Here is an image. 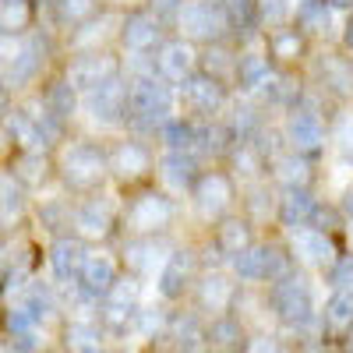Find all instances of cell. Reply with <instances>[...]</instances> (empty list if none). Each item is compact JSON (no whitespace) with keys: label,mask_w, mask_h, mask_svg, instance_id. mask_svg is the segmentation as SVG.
<instances>
[{"label":"cell","mask_w":353,"mask_h":353,"mask_svg":"<svg viewBox=\"0 0 353 353\" xmlns=\"http://www.w3.org/2000/svg\"><path fill=\"white\" fill-rule=\"evenodd\" d=\"M343 152L353 159V124H346V128H343Z\"/></svg>","instance_id":"cell-55"},{"label":"cell","mask_w":353,"mask_h":353,"mask_svg":"<svg viewBox=\"0 0 353 353\" xmlns=\"http://www.w3.org/2000/svg\"><path fill=\"white\" fill-rule=\"evenodd\" d=\"M117 283V265L110 254H88L85 265H81V276H78V290H81V297L88 301H99L106 297V293L113 290Z\"/></svg>","instance_id":"cell-9"},{"label":"cell","mask_w":353,"mask_h":353,"mask_svg":"<svg viewBox=\"0 0 353 353\" xmlns=\"http://www.w3.org/2000/svg\"><path fill=\"white\" fill-rule=\"evenodd\" d=\"M286 141L293 145L297 152H318L325 145V128H321L318 113L311 110H293L290 121H286Z\"/></svg>","instance_id":"cell-12"},{"label":"cell","mask_w":353,"mask_h":353,"mask_svg":"<svg viewBox=\"0 0 353 353\" xmlns=\"http://www.w3.org/2000/svg\"><path fill=\"white\" fill-rule=\"evenodd\" d=\"M110 170L121 176V181H138L152 170V152L145 149L141 141H121L110 156Z\"/></svg>","instance_id":"cell-14"},{"label":"cell","mask_w":353,"mask_h":353,"mask_svg":"<svg viewBox=\"0 0 353 353\" xmlns=\"http://www.w3.org/2000/svg\"><path fill=\"white\" fill-rule=\"evenodd\" d=\"M269 50H272L276 61H297L304 53V39H301L297 28H276L269 36Z\"/></svg>","instance_id":"cell-33"},{"label":"cell","mask_w":353,"mask_h":353,"mask_svg":"<svg viewBox=\"0 0 353 353\" xmlns=\"http://www.w3.org/2000/svg\"><path fill=\"white\" fill-rule=\"evenodd\" d=\"M332 8H353V0H329Z\"/></svg>","instance_id":"cell-58"},{"label":"cell","mask_w":353,"mask_h":353,"mask_svg":"<svg viewBox=\"0 0 353 353\" xmlns=\"http://www.w3.org/2000/svg\"><path fill=\"white\" fill-rule=\"evenodd\" d=\"M85 258H88V251H85L78 241L61 237V241L53 244V251H50L53 276H57V279H64V283H74V279L81 276V265H85Z\"/></svg>","instance_id":"cell-21"},{"label":"cell","mask_w":353,"mask_h":353,"mask_svg":"<svg viewBox=\"0 0 353 353\" xmlns=\"http://www.w3.org/2000/svg\"><path fill=\"white\" fill-rule=\"evenodd\" d=\"M159 329H163V314H159L156 307L138 311V318H134V332H141V336H156Z\"/></svg>","instance_id":"cell-51"},{"label":"cell","mask_w":353,"mask_h":353,"mask_svg":"<svg viewBox=\"0 0 353 353\" xmlns=\"http://www.w3.org/2000/svg\"><path fill=\"white\" fill-rule=\"evenodd\" d=\"M159 74L166 78V81H173V85H184L188 78H191V68H194V53H191V46L184 43V39H176V43H166L163 50H159Z\"/></svg>","instance_id":"cell-20"},{"label":"cell","mask_w":353,"mask_h":353,"mask_svg":"<svg viewBox=\"0 0 353 353\" xmlns=\"http://www.w3.org/2000/svg\"><path fill=\"white\" fill-rule=\"evenodd\" d=\"M233 74H237V81L248 88V92H258V88L269 81V61H265L261 53H241L237 57V68H233Z\"/></svg>","instance_id":"cell-26"},{"label":"cell","mask_w":353,"mask_h":353,"mask_svg":"<svg viewBox=\"0 0 353 353\" xmlns=\"http://www.w3.org/2000/svg\"><path fill=\"white\" fill-rule=\"evenodd\" d=\"M343 212H346V219H353V184L343 191Z\"/></svg>","instance_id":"cell-56"},{"label":"cell","mask_w":353,"mask_h":353,"mask_svg":"<svg viewBox=\"0 0 353 353\" xmlns=\"http://www.w3.org/2000/svg\"><path fill=\"white\" fill-rule=\"evenodd\" d=\"M226 8V18H230V28L233 32H251L258 18V0H223Z\"/></svg>","instance_id":"cell-34"},{"label":"cell","mask_w":353,"mask_h":353,"mask_svg":"<svg viewBox=\"0 0 353 353\" xmlns=\"http://www.w3.org/2000/svg\"><path fill=\"white\" fill-rule=\"evenodd\" d=\"M230 128H233V134H237V141H251L261 131V117H258L254 106H237V110H233Z\"/></svg>","instance_id":"cell-41"},{"label":"cell","mask_w":353,"mask_h":353,"mask_svg":"<svg viewBox=\"0 0 353 353\" xmlns=\"http://www.w3.org/2000/svg\"><path fill=\"white\" fill-rule=\"evenodd\" d=\"M103 325L110 332H124V329H134V318H138V307L134 304H121V301H103Z\"/></svg>","instance_id":"cell-35"},{"label":"cell","mask_w":353,"mask_h":353,"mask_svg":"<svg viewBox=\"0 0 353 353\" xmlns=\"http://www.w3.org/2000/svg\"><path fill=\"white\" fill-rule=\"evenodd\" d=\"M181 4H184V0H152V8H156V18H159V14H173V18H176V11H181Z\"/></svg>","instance_id":"cell-54"},{"label":"cell","mask_w":353,"mask_h":353,"mask_svg":"<svg viewBox=\"0 0 353 353\" xmlns=\"http://www.w3.org/2000/svg\"><path fill=\"white\" fill-rule=\"evenodd\" d=\"M0 18H4V32H18V28H25L28 21V4L25 0H4V8H0Z\"/></svg>","instance_id":"cell-47"},{"label":"cell","mask_w":353,"mask_h":353,"mask_svg":"<svg viewBox=\"0 0 353 353\" xmlns=\"http://www.w3.org/2000/svg\"><path fill=\"white\" fill-rule=\"evenodd\" d=\"M293 251L304 265H314V269H325V265L336 261V248L329 241L325 230H297V237H293Z\"/></svg>","instance_id":"cell-16"},{"label":"cell","mask_w":353,"mask_h":353,"mask_svg":"<svg viewBox=\"0 0 353 353\" xmlns=\"http://www.w3.org/2000/svg\"><path fill=\"white\" fill-rule=\"evenodd\" d=\"M350 350H353V332H350Z\"/></svg>","instance_id":"cell-59"},{"label":"cell","mask_w":353,"mask_h":353,"mask_svg":"<svg viewBox=\"0 0 353 353\" xmlns=\"http://www.w3.org/2000/svg\"><path fill=\"white\" fill-rule=\"evenodd\" d=\"M233 301V283L219 272H209V276H201L198 283V307L201 311H226Z\"/></svg>","instance_id":"cell-23"},{"label":"cell","mask_w":353,"mask_h":353,"mask_svg":"<svg viewBox=\"0 0 353 353\" xmlns=\"http://www.w3.org/2000/svg\"><path fill=\"white\" fill-rule=\"evenodd\" d=\"M156 261H159V248H156V241L149 237V233H141L138 241H128L124 265L131 272H149V269H156Z\"/></svg>","instance_id":"cell-27"},{"label":"cell","mask_w":353,"mask_h":353,"mask_svg":"<svg viewBox=\"0 0 353 353\" xmlns=\"http://www.w3.org/2000/svg\"><path fill=\"white\" fill-rule=\"evenodd\" d=\"M201 61H205V71H209V74H226L230 68H237V61H233V57H230V50H223V46H209V50H205V57H201Z\"/></svg>","instance_id":"cell-48"},{"label":"cell","mask_w":353,"mask_h":353,"mask_svg":"<svg viewBox=\"0 0 353 353\" xmlns=\"http://www.w3.org/2000/svg\"><path fill=\"white\" fill-rule=\"evenodd\" d=\"M43 43H39V36H32L28 43H21L14 53H8V61H4V81L8 85H28L36 74H39V68H43Z\"/></svg>","instance_id":"cell-10"},{"label":"cell","mask_w":353,"mask_h":353,"mask_svg":"<svg viewBox=\"0 0 353 353\" xmlns=\"http://www.w3.org/2000/svg\"><path fill=\"white\" fill-rule=\"evenodd\" d=\"M321 74H325V85H332L336 92H353V61H325Z\"/></svg>","instance_id":"cell-43"},{"label":"cell","mask_w":353,"mask_h":353,"mask_svg":"<svg viewBox=\"0 0 353 353\" xmlns=\"http://www.w3.org/2000/svg\"><path fill=\"white\" fill-rule=\"evenodd\" d=\"M181 96H184L188 110L198 113V117H212V113H219V106L226 103V92H223L219 78L209 74V71L191 74V78L181 85Z\"/></svg>","instance_id":"cell-7"},{"label":"cell","mask_w":353,"mask_h":353,"mask_svg":"<svg viewBox=\"0 0 353 353\" xmlns=\"http://www.w3.org/2000/svg\"><path fill=\"white\" fill-rule=\"evenodd\" d=\"M343 43L353 50V14H350V21H346V32H343Z\"/></svg>","instance_id":"cell-57"},{"label":"cell","mask_w":353,"mask_h":353,"mask_svg":"<svg viewBox=\"0 0 353 353\" xmlns=\"http://www.w3.org/2000/svg\"><path fill=\"white\" fill-rule=\"evenodd\" d=\"M191 276H194V254H191V251H173V254H166L163 269H159V293H163L166 301L184 297Z\"/></svg>","instance_id":"cell-13"},{"label":"cell","mask_w":353,"mask_h":353,"mask_svg":"<svg viewBox=\"0 0 353 353\" xmlns=\"http://www.w3.org/2000/svg\"><path fill=\"white\" fill-rule=\"evenodd\" d=\"M85 110L92 113V121L99 124H121L124 117H131V81L124 85L121 78H106L103 85L85 92Z\"/></svg>","instance_id":"cell-5"},{"label":"cell","mask_w":353,"mask_h":353,"mask_svg":"<svg viewBox=\"0 0 353 353\" xmlns=\"http://www.w3.org/2000/svg\"><path fill=\"white\" fill-rule=\"evenodd\" d=\"M209 346L216 350H241L244 346V329L237 318H216L209 325Z\"/></svg>","instance_id":"cell-31"},{"label":"cell","mask_w":353,"mask_h":353,"mask_svg":"<svg viewBox=\"0 0 353 353\" xmlns=\"http://www.w3.org/2000/svg\"><path fill=\"white\" fill-rule=\"evenodd\" d=\"M293 14V0H258V18L265 25H283Z\"/></svg>","instance_id":"cell-45"},{"label":"cell","mask_w":353,"mask_h":353,"mask_svg":"<svg viewBox=\"0 0 353 353\" xmlns=\"http://www.w3.org/2000/svg\"><path fill=\"white\" fill-rule=\"evenodd\" d=\"M321 321L329 332H350L353 329V290H332V297L321 307Z\"/></svg>","instance_id":"cell-22"},{"label":"cell","mask_w":353,"mask_h":353,"mask_svg":"<svg viewBox=\"0 0 353 353\" xmlns=\"http://www.w3.org/2000/svg\"><path fill=\"white\" fill-rule=\"evenodd\" d=\"M128 226L134 233H159L163 226H170L173 219V201L166 194H156V191H145L138 194L131 205H128V212H124Z\"/></svg>","instance_id":"cell-6"},{"label":"cell","mask_w":353,"mask_h":353,"mask_svg":"<svg viewBox=\"0 0 353 353\" xmlns=\"http://www.w3.org/2000/svg\"><path fill=\"white\" fill-rule=\"evenodd\" d=\"M28 311H32L39 321L43 318H50L53 314V307H57V301H53V290L46 286V283H36V286H28V293H25V301H21Z\"/></svg>","instance_id":"cell-42"},{"label":"cell","mask_w":353,"mask_h":353,"mask_svg":"<svg viewBox=\"0 0 353 353\" xmlns=\"http://www.w3.org/2000/svg\"><path fill=\"white\" fill-rule=\"evenodd\" d=\"M216 248L226 251L230 258H233V254H241L244 248H251V226H248L244 219H226V223L219 226V241H216Z\"/></svg>","instance_id":"cell-30"},{"label":"cell","mask_w":353,"mask_h":353,"mask_svg":"<svg viewBox=\"0 0 353 353\" xmlns=\"http://www.w3.org/2000/svg\"><path fill=\"white\" fill-rule=\"evenodd\" d=\"M113 74H117V61L110 53H99V50H88V53L74 57L71 68H68V78H71V85L78 88V92H88V88L103 85Z\"/></svg>","instance_id":"cell-8"},{"label":"cell","mask_w":353,"mask_h":353,"mask_svg":"<svg viewBox=\"0 0 353 353\" xmlns=\"http://www.w3.org/2000/svg\"><path fill=\"white\" fill-rule=\"evenodd\" d=\"M96 14V0H57V21L61 25H81Z\"/></svg>","instance_id":"cell-40"},{"label":"cell","mask_w":353,"mask_h":353,"mask_svg":"<svg viewBox=\"0 0 353 353\" xmlns=\"http://www.w3.org/2000/svg\"><path fill=\"white\" fill-rule=\"evenodd\" d=\"M233 272H237L244 283L269 279V244H251L241 254H233Z\"/></svg>","instance_id":"cell-24"},{"label":"cell","mask_w":353,"mask_h":353,"mask_svg":"<svg viewBox=\"0 0 353 353\" xmlns=\"http://www.w3.org/2000/svg\"><path fill=\"white\" fill-rule=\"evenodd\" d=\"M14 173L21 176L25 184H32V188L43 184V181H46V173H50L43 149H25V152L18 156V163H14Z\"/></svg>","instance_id":"cell-32"},{"label":"cell","mask_w":353,"mask_h":353,"mask_svg":"<svg viewBox=\"0 0 353 353\" xmlns=\"http://www.w3.org/2000/svg\"><path fill=\"white\" fill-rule=\"evenodd\" d=\"M276 176L286 184V188H297V184H307L311 181V163H307V152H297L293 149L290 156H276Z\"/></svg>","instance_id":"cell-28"},{"label":"cell","mask_w":353,"mask_h":353,"mask_svg":"<svg viewBox=\"0 0 353 353\" xmlns=\"http://www.w3.org/2000/svg\"><path fill=\"white\" fill-rule=\"evenodd\" d=\"M159 176L170 191H194L198 176H194V156L184 149H170L159 163Z\"/></svg>","instance_id":"cell-18"},{"label":"cell","mask_w":353,"mask_h":353,"mask_svg":"<svg viewBox=\"0 0 353 353\" xmlns=\"http://www.w3.org/2000/svg\"><path fill=\"white\" fill-rule=\"evenodd\" d=\"M176 25L184 28L188 39H205V43H216L226 28H230V18H226V8L223 0H188L176 11Z\"/></svg>","instance_id":"cell-4"},{"label":"cell","mask_w":353,"mask_h":353,"mask_svg":"<svg viewBox=\"0 0 353 353\" xmlns=\"http://www.w3.org/2000/svg\"><path fill=\"white\" fill-rule=\"evenodd\" d=\"M329 18H332V4H329V0H301L297 21L304 28H311V32H325Z\"/></svg>","instance_id":"cell-36"},{"label":"cell","mask_w":353,"mask_h":353,"mask_svg":"<svg viewBox=\"0 0 353 353\" xmlns=\"http://www.w3.org/2000/svg\"><path fill=\"white\" fill-rule=\"evenodd\" d=\"M170 339L184 350H198V346L209 343V329H201L194 314H181V318H173V325H170Z\"/></svg>","instance_id":"cell-29"},{"label":"cell","mask_w":353,"mask_h":353,"mask_svg":"<svg viewBox=\"0 0 353 353\" xmlns=\"http://www.w3.org/2000/svg\"><path fill=\"white\" fill-rule=\"evenodd\" d=\"M103 25H110V18H103V21H81L85 32H74V46H88V43L103 39V36H106V28H103Z\"/></svg>","instance_id":"cell-52"},{"label":"cell","mask_w":353,"mask_h":353,"mask_svg":"<svg viewBox=\"0 0 353 353\" xmlns=\"http://www.w3.org/2000/svg\"><path fill=\"white\" fill-rule=\"evenodd\" d=\"M194 124H188V121H181V117H170V121L159 128V134H163V141L170 145V149H184V152H191L194 149Z\"/></svg>","instance_id":"cell-38"},{"label":"cell","mask_w":353,"mask_h":353,"mask_svg":"<svg viewBox=\"0 0 353 353\" xmlns=\"http://www.w3.org/2000/svg\"><path fill=\"white\" fill-rule=\"evenodd\" d=\"M68 346L71 350H85V353H92L103 346V332L96 321H71L68 325Z\"/></svg>","instance_id":"cell-37"},{"label":"cell","mask_w":353,"mask_h":353,"mask_svg":"<svg viewBox=\"0 0 353 353\" xmlns=\"http://www.w3.org/2000/svg\"><path fill=\"white\" fill-rule=\"evenodd\" d=\"M194 209L205 216V219H212L219 212H226V205L233 201V188L223 173H205L198 176V184H194Z\"/></svg>","instance_id":"cell-11"},{"label":"cell","mask_w":353,"mask_h":353,"mask_svg":"<svg viewBox=\"0 0 353 353\" xmlns=\"http://www.w3.org/2000/svg\"><path fill=\"white\" fill-rule=\"evenodd\" d=\"M329 279H332V286H339V290H353V258H339V261H332Z\"/></svg>","instance_id":"cell-49"},{"label":"cell","mask_w":353,"mask_h":353,"mask_svg":"<svg viewBox=\"0 0 353 353\" xmlns=\"http://www.w3.org/2000/svg\"><path fill=\"white\" fill-rule=\"evenodd\" d=\"M4 201H0V209H4V223H11L14 216H21V209H25V181L14 173H4Z\"/></svg>","instance_id":"cell-39"},{"label":"cell","mask_w":353,"mask_h":353,"mask_svg":"<svg viewBox=\"0 0 353 353\" xmlns=\"http://www.w3.org/2000/svg\"><path fill=\"white\" fill-rule=\"evenodd\" d=\"M103 301H121V304H134L138 301V283L134 279H117L113 290L106 293Z\"/></svg>","instance_id":"cell-50"},{"label":"cell","mask_w":353,"mask_h":353,"mask_svg":"<svg viewBox=\"0 0 353 353\" xmlns=\"http://www.w3.org/2000/svg\"><path fill=\"white\" fill-rule=\"evenodd\" d=\"M258 92L269 99V103H290L293 92H297V85H293L290 78H283V74H269V81H265Z\"/></svg>","instance_id":"cell-44"},{"label":"cell","mask_w":353,"mask_h":353,"mask_svg":"<svg viewBox=\"0 0 353 353\" xmlns=\"http://www.w3.org/2000/svg\"><path fill=\"white\" fill-rule=\"evenodd\" d=\"M314 212H318V205L307 194V184H297V188L283 191V198H279V219H283V226H290L293 233H297V230H304L314 219Z\"/></svg>","instance_id":"cell-15"},{"label":"cell","mask_w":353,"mask_h":353,"mask_svg":"<svg viewBox=\"0 0 353 353\" xmlns=\"http://www.w3.org/2000/svg\"><path fill=\"white\" fill-rule=\"evenodd\" d=\"M269 301H272V311L283 325H290V329H314L318 325V311H314V297H311L307 279L293 276V272L276 279L272 290H269Z\"/></svg>","instance_id":"cell-1"},{"label":"cell","mask_w":353,"mask_h":353,"mask_svg":"<svg viewBox=\"0 0 353 353\" xmlns=\"http://www.w3.org/2000/svg\"><path fill=\"white\" fill-rule=\"evenodd\" d=\"M39 223H43L46 230H64V226L71 223V209H68V205H64L61 198H53V201H46V205H43Z\"/></svg>","instance_id":"cell-46"},{"label":"cell","mask_w":353,"mask_h":353,"mask_svg":"<svg viewBox=\"0 0 353 353\" xmlns=\"http://www.w3.org/2000/svg\"><path fill=\"white\" fill-rule=\"evenodd\" d=\"M106 170H110V159L96 149V145H88V141L71 145V149L64 152V159H61V176H64V184L74 188V191L96 188L106 176Z\"/></svg>","instance_id":"cell-3"},{"label":"cell","mask_w":353,"mask_h":353,"mask_svg":"<svg viewBox=\"0 0 353 353\" xmlns=\"http://www.w3.org/2000/svg\"><path fill=\"white\" fill-rule=\"evenodd\" d=\"M265 198H269V194H265L261 188H254V191H251V198H248V209H251L258 219H261V216H269V209H272V201L265 205Z\"/></svg>","instance_id":"cell-53"},{"label":"cell","mask_w":353,"mask_h":353,"mask_svg":"<svg viewBox=\"0 0 353 353\" xmlns=\"http://www.w3.org/2000/svg\"><path fill=\"white\" fill-rule=\"evenodd\" d=\"M121 39H124V46L131 53H149L159 43V18L145 14V11L128 14L124 25H121Z\"/></svg>","instance_id":"cell-17"},{"label":"cell","mask_w":353,"mask_h":353,"mask_svg":"<svg viewBox=\"0 0 353 353\" xmlns=\"http://www.w3.org/2000/svg\"><path fill=\"white\" fill-rule=\"evenodd\" d=\"M74 226H78L81 237H92V241L106 237L110 226H113V205L106 198H88L74 212Z\"/></svg>","instance_id":"cell-19"},{"label":"cell","mask_w":353,"mask_h":353,"mask_svg":"<svg viewBox=\"0 0 353 353\" xmlns=\"http://www.w3.org/2000/svg\"><path fill=\"white\" fill-rule=\"evenodd\" d=\"M173 117V88L166 85V78L156 71L138 74L131 81V121L145 124V128H163Z\"/></svg>","instance_id":"cell-2"},{"label":"cell","mask_w":353,"mask_h":353,"mask_svg":"<svg viewBox=\"0 0 353 353\" xmlns=\"http://www.w3.org/2000/svg\"><path fill=\"white\" fill-rule=\"evenodd\" d=\"M46 110L57 117V121H71L74 117V110H78V88L71 85V78H61V81H53L50 88H46Z\"/></svg>","instance_id":"cell-25"}]
</instances>
